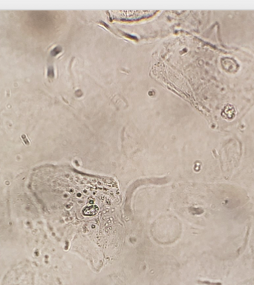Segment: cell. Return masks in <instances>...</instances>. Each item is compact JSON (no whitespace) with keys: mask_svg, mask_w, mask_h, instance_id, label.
Returning a JSON list of instances; mask_svg holds the SVG:
<instances>
[{"mask_svg":"<svg viewBox=\"0 0 254 285\" xmlns=\"http://www.w3.org/2000/svg\"><path fill=\"white\" fill-rule=\"evenodd\" d=\"M155 11H114L112 14L114 15V17L119 20H129V19H138L142 18L144 16H149L152 14H154Z\"/></svg>","mask_w":254,"mask_h":285,"instance_id":"cell-1","label":"cell"}]
</instances>
